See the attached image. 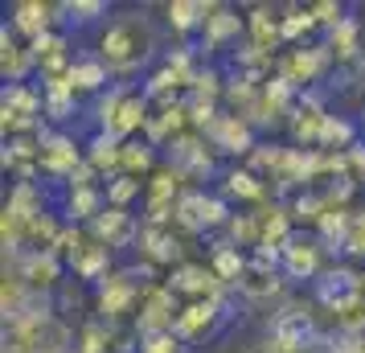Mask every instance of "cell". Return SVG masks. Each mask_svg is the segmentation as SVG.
Returning a JSON list of instances; mask_svg holds the SVG:
<instances>
[{
	"label": "cell",
	"instance_id": "1",
	"mask_svg": "<svg viewBox=\"0 0 365 353\" xmlns=\"http://www.w3.org/2000/svg\"><path fill=\"white\" fill-rule=\"evenodd\" d=\"M103 66L111 74H132L144 70L148 58L156 53V34H152V21L144 13H119L115 21H107L99 34V50Z\"/></svg>",
	"mask_w": 365,
	"mask_h": 353
},
{
	"label": "cell",
	"instance_id": "2",
	"mask_svg": "<svg viewBox=\"0 0 365 353\" xmlns=\"http://www.w3.org/2000/svg\"><path fill=\"white\" fill-rule=\"evenodd\" d=\"M271 345H279L287 353H308L316 345H324V329L316 324V312L304 300H287L275 308V317L267 320Z\"/></svg>",
	"mask_w": 365,
	"mask_h": 353
},
{
	"label": "cell",
	"instance_id": "3",
	"mask_svg": "<svg viewBox=\"0 0 365 353\" xmlns=\"http://www.w3.org/2000/svg\"><path fill=\"white\" fill-rule=\"evenodd\" d=\"M160 160H165V168H173L181 181H210L217 173L214 165V148H205V135L201 132H181L173 135L165 148H160Z\"/></svg>",
	"mask_w": 365,
	"mask_h": 353
},
{
	"label": "cell",
	"instance_id": "4",
	"mask_svg": "<svg viewBox=\"0 0 365 353\" xmlns=\"http://www.w3.org/2000/svg\"><path fill=\"white\" fill-rule=\"evenodd\" d=\"M361 296H365L361 271H353L349 263H329V267L320 271V280L312 284V300L320 308H329L332 317H345Z\"/></svg>",
	"mask_w": 365,
	"mask_h": 353
},
{
	"label": "cell",
	"instance_id": "5",
	"mask_svg": "<svg viewBox=\"0 0 365 353\" xmlns=\"http://www.w3.org/2000/svg\"><path fill=\"white\" fill-rule=\"evenodd\" d=\"M329 267L324 263V242L316 238V230H296L292 235V242L283 247V280H296V284H316L320 280V271Z\"/></svg>",
	"mask_w": 365,
	"mask_h": 353
},
{
	"label": "cell",
	"instance_id": "6",
	"mask_svg": "<svg viewBox=\"0 0 365 353\" xmlns=\"http://www.w3.org/2000/svg\"><path fill=\"white\" fill-rule=\"evenodd\" d=\"M255 123L250 119H242L238 111H222V116L205 128V144L214 152H226V156H250V152L259 148V140H255Z\"/></svg>",
	"mask_w": 365,
	"mask_h": 353
},
{
	"label": "cell",
	"instance_id": "7",
	"mask_svg": "<svg viewBox=\"0 0 365 353\" xmlns=\"http://www.w3.org/2000/svg\"><path fill=\"white\" fill-rule=\"evenodd\" d=\"M86 230L99 238L107 251H119V247H140V230H144V218H135L132 210H115V205H107L99 218L86 226Z\"/></svg>",
	"mask_w": 365,
	"mask_h": 353
},
{
	"label": "cell",
	"instance_id": "8",
	"mask_svg": "<svg viewBox=\"0 0 365 353\" xmlns=\"http://www.w3.org/2000/svg\"><path fill=\"white\" fill-rule=\"evenodd\" d=\"M222 324H226V312H222V308H217V300L210 296V300L185 304L181 312H177V324H173V333L181 337L185 345H197V341H205V337H214Z\"/></svg>",
	"mask_w": 365,
	"mask_h": 353
},
{
	"label": "cell",
	"instance_id": "9",
	"mask_svg": "<svg viewBox=\"0 0 365 353\" xmlns=\"http://www.w3.org/2000/svg\"><path fill=\"white\" fill-rule=\"evenodd\" d=\"M140 255H144V263L152 267H177L185 263L181 259V238L173 235V226H160V222H144V230H140Z\"/></svg>",
	"mask_w": 365,
	"mask_h": 353
},
{
	"label": "cell",
	"instance_id": "10",
	"mask_svg": "<svg viewBox=\"0 0 365 353\" xmlns=\"http://www.w3.org/2000/svg\"><path fill=\"white\" fill-rule=\"evenodd\" d=\"M165 287L173 296H189V304H193V300H210L222 284H217V275L205 263H177V267L168 271Z\"/></svg>",
	"mask_w": 365,
	"mask_h": 353
},
{
	"label": "cell",
	"instance_id": "11",
	"mask_svg": "<svg viewBox=\"0 0 365 353\" xmlns=\"http://www.w3.org/2000/svg\"><path fill=\"white\" fill-rule=\"evenodd\" d=\"M66 83L74 86V95H103V91H111V70L103 66V58L95 50L74 53L66 70Z\"/></svg>",
	"mask_w": 365,
	"mask_h": 353
},
{
	"label": "cell",
	"instance_id": "12",
	"mask_svg": "<svg viewBox=\"0 0 365 353\" xmlns=\"http://www.w3.org/2000/svg\"><path fill=\"white\" fill-rule=\"evenodd\" d=\"M9 29L25 37V46L37 41L41 34L53 29V4H41V0H17L13 4V17H9Z\"/></svg>",
	"mask_w": 365,
	"mask_h": 353
},
{
	"label": "cell",
	"instance_id": "13",
	"mask_svg": "<svg viewBox=\"0 0 365 353\" xmlns=\"http://www.w3.org/2000/svg\"><path fill=\"white\" fill-rule=\"evenodd\" d=\"M238 296L247 304H263V300H271V296H279V287H283V271H271V267H263V263H255L250 259L247 263V271L238 275Z\"/></svg>",
	"mask_w": 365,
	"mask_h": 353
},
{
	"label": "cell",
	"instance_id": "14",
	"mask_svg": "<svg viewBox=\"0 0 365 353\" xmlns=\"http://www.w3.org/2000/svg\"><path fill=\"white\" fill-rule=\"evenodd\" d=\"M165 13H168L173 34H181L185 41H189V37H197L201 29H205V21H210V13H214V4H205V0H173Z\"/></svg>",
	"mask_w": 365,
	"mask_h": 353
},
{
	"label": "cell",
	"instance_id": "15",
	"mask_svg": "<svg viewBox=\"0 0 365 353\" xmlns=\"http://www.w3.org/2000/svg\"><path fill=\"white\" fill-rule=\"evenodd\" d=\"M99 17H107V4L103 0H62L53 4V29H86L95 25Z\"/></svg>",
	"mask_w": 365,
	"mask_h": 353
},
{
	"label": "cell",
	"instance_id": "16",
	"mask_svg": "<svg viewBox=\"0 0 365 353\" xmlns=\"http://www.w3.org/2000/svg\"><path fill=\"white\" fill-rule=\"evenodd\" d=\"M41 99H46V119L50 123H66L78 116V95L66 78H41Z\"/></svg>",
	"mask_w": 365,
	"mask_h": 353
},
{
	"label": "cell",
	"instance_id": "17",
	"mask_svg": "<svg viewBox=\"0 0 365 353\" xmlns=\"http://www.w3.org/2000/svg\"><path fill=\"white\" fill-rule=\"evenodd\" d=\"M217 193H222L226 202H234V198H238V202H263L267 198V181L255 173V168H238L234 165V168H226V177H222V189H217Z\"/></svg>",
	"mask_w": 365,
	"mask_h": 353
},
{
	"label": "cell",
	"instance_id": "18",
	"mask_svg": "<svg viewBox=\"0 0 365 353\" xmlns=\"http://www.w3.org/2000/svg\"><path fill=\"white\" fill-rule=\"evenodd\" d=\"M247 41L255 46L259 53H271V50H279L283 46V29H279V17L271 13V9H250V17H247Z\"/></svg>",
	"mask_w": 365,
	"mask_h": 353
},
{
	"label": "cell",
	"instance_id": "19",
	"mask_svg": "<svg viewBox=\"0 0 365 353\" xmlns=\"http://www.w3.org/2000/svg\"><path fill=\"white\" fill-rule=\"evenodd\" d=\"M353 144H361V123H353V119H345V116H324L320 152H349Z\"/></svg>",
	"mask_w": 365,
	"mask_h": 353
},
{
	"label": "cell",
	"instance_id": "20",
	"mask_svg": "<svg viewBox=\"0 0 365 353\" xmlns=\"http://www.w3.org/2000/svg\"><path fill=\"white\" fill-rule=\"evenodd\" d=\"M279 29H283V46H292V50H296L299 41L316 29L312 4H304V9H299V4H292V9H287V17H279Z\"/></svg>",
	"mask_w": 365,
	"mask_h": 353
},
{
	"label": "cell",
	"instance_id": "21",
	"mask_svg": "<svg viewBox=\"0 0 365 353\" xmlns=\"http://www.w3.org/2000/svg\"><path fill=\"white\" fill-rule=\"evenodd\" d=\"M152 165H156V148H152L148 140H128V144H123L119 173H128V177H144V173H152Z\"/></svg>",
	"mask_w": 365,
	"mask_h": 353
},
{
	"label": "cell",
	"instance_id": "22",
	"mask_svg": "<svg viewBox=\"0 0 365 353\" xmlns=\"http://www.w3.org/2000/svg\"><path fill=\"white\" fill-rule=\"evenodd\" d=\"M103 193H107V205H115V210H132V202L140 198V177L119 173V177H111V181H103Z\"/></svg>",
	"mask_w": 365,
	"mask_h": 353
},
{
	"label": "cell",
	"instance_id": "23",
	"mask_svg": "<svg viewBox=\"0 0 365 353\" xmlns=\"http://www.w3.org/2000/svg\"><path fill=\"white\" fill-rule=\"evenodd\" d=\"M140 353H189V345L177 333H156L140 341Z\"/></svg>",
	"mask_w": 365,
	"mask_h": 353
},
{
	"label": "cell",
	"instance_id": "24",
	"mask_svg": "<svg viewBox=\"0 0 365 353\" xmlns=\"http://www.w3.org/2000/svg\"><path fill=\"white\" fill-rule=\"evenodd\" d=\"M345 255L349 259H365V214H353V230H349Z\"/></svg>",
	"mask_w": 365,
	"mask_h": 353
},
{
	"label": "cell",
	"instance_id": "25",
	"mask_svg": "<svg viewBox=\"0 0 365 353\" xmlns=\"http://www.w3.org/2000/svg\"><path fill=\"white\" fill-rule=\"evenodd\" d=\"M259 353H287V349H279V345H263Z\"/></svg>",
	"mask_w": 365,
	"mask_h": 353
},
{
	"label": "cell",
	"instance_id": "26",
	"mask_svg": "<svg viewBox=\"0 0 365 353\" xmlns=\"http://www.w3.org/2000/svg\"><path fill=\"white\" fill-rule=\"evenodd\" d=\"M361 287H365V271H361Z\"/></svg>",
	"mask_w": 365,
	"mask_h": 353
}]
</instances>
